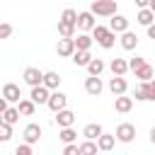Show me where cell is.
Masks as SVG:
<instances>
[{
  "mask_svg": "<svg viewBox=\"0 0 155 155\" xmlns=\"http://www.w3.org/2000/svg\"><path fill=\"white\" fill-rule=\"evenodd\" d=\"M92 39L102 46V48H111L116 44V34L109 29V27H102V24H94L92 27Z\"/></svg>",
  "mask_w": 155,
  "mask_h": 155,
  "instance_id": "obj_1",
  "label": "cell"
},
{
  "mask_svg": "<svg viewBox=\"0 0 155 155\" xmlns=\"http://www.w3.org/2000/svg\"><path fill=\"white\" fill-rule=\"evenodd\" d=\"M90 12L97 17H111L116 12V0H94L90 5Z\"/></svg>",
  "mask_w": 155,
  "mask_h": 155,
  "instance_id": "obj_2",
  "label": "cell"
},
{
  "mask_svg": "<svg viewBox=\"0 0 155 155\" xmlns=\"http://www.w3.org/2000/svg\"><path fill=\"white\" fill-rule=\"evenodd\" d=\"M65 104H68V94H63V92H58V90H53L51 94H48V102H46V107L56 114L58 109H65Z\"/></svg>",
  "mask_w": 155,
  "mask_h": 155,
  "instance_id": "obj_3",
  "label": "cell"
},
{
  "mask_svg": "<svg viewBox=\"0 0 155 155\" xmlns=\"http://www.w3.org/2000/svg\"><path fill=\"white\" fill-rule=\"evenodd\" d=\"M114 136H116V140H121V143H131V140L136 138V126H133V124H119Z\"/></svg>",
  "mask_w": 155,
  "mask_h": 155,
  "instance_id": "obj_4",
  "label": "cell"
},
{
  "mask_svg": "<svg viewBox=\"0 0 155 155\" xmlns=\"http://www.w3.org/2000/svg\"><path fill=\"white\" fill-rule=\"evenodd\" d=\"M48 94H51V90H48L46 85H34L31 92H29V99H31L34 104H46V102H48Z\"/></svg>",
  "mask_w": 155,
  "mask_h": 155,
  "instance_id": "obj_5",
  "label": "cell"
},
{
  "mask_svg": "<svg viewBox=\"0 0 155 155\" xmlns=\"http://www.w3.org/2000/svg\"><path fill=\"white\" fill-rule=\"evenodd\" d=\"M97 22H94V15L87 10V12H78V22H75V27L80 29V31H92V27H94Z\"/></svg>",
  "mask_w": 155,
  "mask_h": 155,
  "instance_id": "obj_6",
  "label": "cell"
},
{
  "mask_svg": "<svg viewBox=\"0 0 155 155\" xmlns=\"http://www.w3.org/2000/svg\"><path fill=\"white\" fill-rule=\"evenodd\" d=\"M102 90H104V85H102L99 75H90V78L85 80V92H87L90 97H99Z\"/></svg>",
  "mask_w": 155,
  "mask_h": 155,
  "instance_id": "obj_7",
  "label": "cell"
},
{
  "mask_svg": "<svg viewBox=\"0 0 155 155\" xmlns=\"http://www.w3.org/2000/svg\"><path fill=\"white\" fill-rule=\"evenodd\" d=\"M2 97H5L10 104H17V102L22 99V90H19V85H15V82L2 85Z\"/></svg>",
  "mask_w": 155,
  "mask_h": 155,
  "instance_id": "obj_8",
  "label": "cell"
},
{
  "mask_svg": "<svg viewBox=\"0 0 155 155\" xmlns=\"http://www.w3.org/2000/svg\"><path fill=\"white\" fill-rule=\"evenodd\" d=\"M24 82L29 85V87H34V85H41V78H44V73L39 70V68H34V65H29V68H24Z\"/></svg>",
  "mask_w": 155,
  "mask_h": 155,
  "instance_id": "obj_9",
  "label": "cell"
},
{
  "mask_svg": "<svg viewBox=\"0 0 155 155\" xmlns=\"http://www.w3.org/2000/svg\"><path fill=\"white\" fill-rule=\"evenodd\" d=\"M109 29L114 31V34H121V31H126L128 29V19L124 17V15H111V19H109Z\"/></svg>",
  "mask_w": 155,
  "mask_h": 155,
  "instance_id": "obj_10",
  "label": "cell"
},
{
  "mask_svg": "<svg viewBox=\"0 0 155 155\" xmlns=\"http://www.w3.org/2000/svg\"><path fill=\"white\" fill-rule=\"evenodd\" d=\"M22 136H24V140H27V143H31V145H34V143L41 138V126H39V124H27V126H24V131H22Z\"/></svg>",
  "mask_w": 155,
  "mask_h": 155,
  "instance_id": "obj_11",
  "label": "cell"
},
{
  "mask_svg": "<svg viewBox=\"0 0 155 155\" xmlns=\"http://www.w3.org/2000/svg\"><path fill=\"white\" fill-rule=\"evenodd\" d=\"M56 51H58V56L68 58V56H73V51H75V41H73V39H65V36H61V39H58V46H56Z\"/></svg>",
  "mask_w": 155,
  "mask_h": 155,
  "instance_id": "obj_12",
  "label": "cell"
},
{
  "mask_svg": "<svg viewBox=\"0 0 155 155\" xmlns=\"http://www.w3.org/2000/svg\"><path fill=\"white\" fill-rule=\"evenodd\" d=\"M109 90L114 92V97H116V94H126V90H128V82L124 80V75H114V78L109 80Z\"/></svg>",
  "mask_w": 155,
  "mask_h": 155,
  "instance_id": "obj_13",
  "label": "cell"
},
{
  "mask_svg": "<svg viewBox=\"0 0 155 155\" xmlns=\"http://www.w3.org/2000/svg\"><path fill=\"white\" fill-rule=\"evenodd\" d=\"M114 109H116L119 114H128V111L133 109V97H124V94H116V99H114Z\"/></svg>",
  "mask_w": 155,
  "mask_h": 155,
  "instance_id": "obj_14",
  "label": "cell"
},
{
  "mask_svg": "<svg viewBox=\"0 0 155 155\" xmlns=\"http://www.w3.org/2000/svg\"><path fill=\"white\" fill-rule=\"evenodd\" d=\"M56 124L63 128V126H73L75 124V114L70 111V109H58L56 111Z\"/></svg>",
  "mask_w": 155,
  "mask_h": 155,
  "instance_id": "obj_15",
  "label": "cell"
},
{
  "mask_svg": "<svg viewBox=\"0 0 155 155\" xmlns=\"http://www.w3.org/2000/svg\"><path fill=\"white\" fill-rule=\"evenodd\" d=\"M136 46H138V36H136L133 31H128V29L121 31V48H124V51H133Z\"/></svg>",
  "mask_w": 155,
  "mask_h": 155,
  "instance_id": "obj_16",
  "label": "cell"
},
{
  "mask_svg": "<svg viewBox=\"0 0 155 155\" xmlns=\"http://www.w3.org/2000/svg\"><path fill=\"white\" fill-rule=\"evenodd\" d=\"M114 143H116V136H109V133H104V131L97 136V148L104 150V153H109V150L114 148Z\"/></svg>",
  "mask_w": 155,
  "mask_h": 155,
  "instance_id": "obj_17",
  "label": "cell"
},
{
  "mask_svg": "<svg viewBox=\"0 0 155 155\" xmlns=\"http://www.w3.org/2000/svg\"><path fill=\"white\" fill-rule=\"evenodd\" d=\"M136 22H138V24H143V27H148V24H153V22H155V12H153L150 7H140V10H138V15H136Z\"/></svg>",
  "mask_w": 155,
  "mask_h": 155,
  "instance_id": "obj_18",
  "label": "cell"
},
{
  "mask_svg": "<svg viewBox=\"0 0 155 155\" xmlns=\"http://www.w3.org/2000/svg\"><path fill=\"white\" fill-rule=\"evenodd\" d=\"M109 70H111L114 75H126V73H128V61H126V58H111Z\"/></svg>",
  "mask_w": 155,
  "mask_h": 155,
  "instance_id": "obj_19",
  "label": "cell"
},
{
  "mask_svg": "<svg viewBox=\"0 0 155 155\" xmlns=\"http://www.w3.org/2000/svg\"><path fill=\"white\" fill-rule=\"evenodd\" d=\"M41 85H46L48 90H58V85H61V75H58L56 70H48V73H44Z\"/></svg>",
  "mask_w": 155,
  "mask_h": 155,
  "instance_id": "obj_20",
  "label": "cell"
},
{
  "mask_svg": "<svg viewBox=\"0 0 155 155\" xmlns=\"http://www.w3.org/2000/svg\"><path fill=\"white\" fill-rule=\"evenodd\" d=\"M70 58H73V63H75V65H82V68H85V65L92 61V53H90V51H80V48H75Z\"/></svg>",
  "mask_w": 155,
  "mask_h": 155,
  "instance_id": "obj_21",
  "label": "cell"
},
{
  "mask_svg": "<svg viewBox=\"0 0 155 155\" xmlns=\"http://www.w3.org/2000/svg\"><path fill=\"white\" fill-rule=\"evenodd\" d=\"M17 109H19V116H31L36 111V104L31 99H19L17 102Z\"/></svg>",
  "mask_w": 155,
  "mask_h": 155,
  "instance_id": "obj_22",
  "label": "cell"
},
{
  "mask_svg": "<svg viewBox=\"0 0 155 155\" xmlns=\"http://www.w3.org/2000/svg\"><path fill=\"white\" fill-rule=\"evenodd\" d=\"M73 41H75V48H80V51H90L92 48V36H87V34H78V39L73 36Z\"/></svg>",
  "mask_w": 155,
  "mask_h": 155,
  "instance_id": "obj_23",
  "label": "cell"
},
{
  "mask_svg": "<svg viewBox=\"0 0 155 155\" xmlns=\"http://www.w3.org/2000/svg\"><path fill=\"white\" fill-rule=\"evenodd\" d=\"M58 34H61V36H65V39H73V36H75V24L58 19Z\"/></svg>",
  "mask_w": 155,
  "mask_h": 155,
  "instance_id": "obj_24",
  "label": "cell"
},
{
  "mask_svg": "<svg viewBox=\"0 0 155 155\" xmlns=\"http://www.w3.org/2000/svg\"><path fill=\"white\" fill-rule=\"evenodd\" d=\"M85 68H87V73H90V75H102V70H104L107 65H104V61H102V58H92Z\"/></svg>",
  "mask_w": 155,
  "mask_h": 155,
  "instance_id": "obj_25",
  "label": "cell"
},
{
  "mask_svg": "<svg viewBox=\"0 0 155 155\" xmlns=\"http://www.w3.org/2000/svg\"><path fill=\"white\" fill-rule=\"evenodd\" d=\"M0 119H2V121H7V124H12V126H15V124H17V121H19V109H17V107H7V109H5V111H2V116H0Z\"/></svg>",
  "mask_w": 155,
  "mask_h": 155,
  "instance_id": "obj_26",
  "label": "cell"
},
{
  "mask_svg": "<svg viewBox=\"0 0 155 155\" xmlns=\"http://www.w3.org/2000/svg\"><path fill=\"white\" fill-rule=\"evenodd\" d=\"M99 133H102V126H99V124H87V126L82 128V136L90 138V140H97Z\"/></svg>",
  "mask_w": 155,
  "mask_h": 155,
  "instance_id": "obj_27",
  "label": "cell"
},
{
  "mask_svg": "<svg viewBox=\"0 0 155 155\" xmlns=\"http://www.w3.org/2000/svg\"><path fill=\"white\" fill-rule=\"evenodd\" d=\"M153 75H155V70H153V65H148V63H143V65L136 70V78H138V80H150Z\"/></svg>",
  "mask_w": 155,
  "mask_h": 155,
  "instance_id": "obj_28",
  "label": "cell"
},
{
  "mask_svg": "<svg viewBox=\"0 0 155 155\" xmlns=\"http://www.w3.org/2000/svg\"><path fill=\"white\" fill-rule=\"evenodd\" d=\"M58 138H61L63 143H73V140L78 138V133L73 131V126H63V128H61V133H58Z\"/></svg>",
  "mask_w": 155,
  "mask_h": 155,
  "instance_id": "obj_29",
  "label": "cell"
},
{
  "mask_svg": "<svg viewBox=\"0 0 155 155\" xmlns=\"http://www.w3.org/2000/svg\"><path fill=\"white\" fill-rule=\"evenodd\" d=\"M10 138H12V124L0 119V143H7Z\"/></svg>",
  "mask_w": 155,
  "mask_h": 155,
  "instance_id": "obj_30",
  "label": "cell"
},
{
  "mask_svg": "<svg viewBox=\"0 0 155 155\" xmlns=\"http://www.w3.org/2000/svg\"><path fill=\"white\" fill-rule=\"evenodd\" d=\"M97 150H99V148H97V143H94V140H90V138H87L85 143H80V145H78V153H82V155H90V153H97Z\"/></svg>",
  "mask_w": 155,
  "mask_h": 155,
  "instance_id": "obj_31",
  "label": "cell"
},
{
  "mask_svg": "<svg viewBox=\"0 0 155 155\" xmlns=\"http://www.w3.org/2000/svg\"><path fill=\"white\" fill-rule=\"evenodd\" d=\"M133 97H136L138 102H148V90H145V80H140V85L136 87V92H133Z\"/></svg>",
  "mask_w": 155,
  "mask_h": 155,
  "instance_id": "obj_32",
  "label": "cell"
},
{
  "mask_svg": "<svg viewBox=\"0 0 155 155\" xmlns=\"http://www.w3.org/2000/svg\"><path fill=\"white\" fill-rule=\"evenodd\" d=\"M61 19H63V22L75 24V22H78V12H75L73 7H65V10H63V15H61Z\"/></svg>",
  "mask_w": 155,
  "mask_h": 155,
  "instance_id": "obj_33",
  "label": "cell"
},
{
  "mask_svg": "<svg viewBox=\"0 0 155 155\" xmlns=\"http://www.w3.org/2000/svg\"><path fill=\"white\" fill-rule=\"evenodd\" d=\"M143 63H145V58H140V56H133V58L128 61V70H133V73H136V70H138Z\"/></svg>",
  "mask_w": 155,
  "mask_h": 155,
  "instance_id": "obj_34",
  "label": "cell"
},
{
  "mask_svg": "<svg viewBox=\"0 0 155 155\" xmlns=\"http://www.w3.org/2000/svg\"><path fill=\"white\" fill-rule=\"evenodd\" d=\"M12 31H15V29H12V24H7V22H2V24H0V39H10V36H12Z\"/></svg>",
  "mask_w": 155,
  "mask_h": 155,
  "instance_id": "obj_35",
  "label": "cell"
},
{
  "mask_svg": "<svg viewBox=\"0 0 155 155\" xmlns=\"http://www.w3.org/2000/svg\"><path fill=\"white\" fill-rule=\"evenodd\" d=\"M145 90H148V102H155V82L145 80Z\"/></svg>",
  "mask_w": 155,
  "mask_h": 155,
  "instance_id": "obj_36",
  "label": "cell"
},
{
  "mask_svg": "<svg viewBox=\"0 0 155 155\" xmlns=\"http://www.w3.org/2000/svg\"><path fill=\"white\" fill-rule=\"evenodd\" d=\"M17 155H31V143H22V145H17Z\"/></svg>",
  "mask_w": 155,
  "mask_h": 155,
  "instance_id": "obj_37",
  "label": "cell"
},
{
  "mask_svg": "<svg viewBox=\"0 0 155 155\" xmlns=\"http://www.w3.org/2000/svg\"><path fill=\"white\" fill-rule=\"evenodd\" d=\"M63 155H78V145H75V143H65Z\"/></svg>",
  "mask_w": 155,
  "mask_h": 155,
  "instance_id": "obj_38",
  "label": "cell"
},
{
  "mask_svg": "<svg viewBox=\"0 0 155 155\" xmlns=\"http://www.w3.org/2000/svg\"><path fill=\"white\" fill-rule=\"evenodd\" d=\"M7 107H10V102H7V99H5L2 94H0V116H2V111H5Z\"/></svg>",
  "mask_w": 155,
  "mask_h": 155,
  "instance_id": "obj_39",
  "label": "cell"
},
{
  "mask_svg": "<svg viewBox=\"0 0 155 155\" xmlns=\"http://www.w3.org/2000/svg\"><path fill=\"white\" fill-rule=\"evenodd\" d=\"M148 39H155V24H148Z\"/></svg>",
  "mask_w": 155,
  "mask_h": 155,
  "instance_id": "obj_40",
  "label": "cell"
},
{
  "mask_svg": "<svg viewBox=\"0 0 155 155\" xmlns=\"http://www.w3.org/2000/svg\"><path fill=\"white\" fill-rule=\"evenodd\" d=\"M136 5L138 7H148V0H136Z\"/></svg>",
  "mask_w": 155,
  "mask_h": 155,
  "instance_id": "obj_41",
  "label": "cell"
},
{
  "mask_svg": "<svg viewBox=\"0 0 155 155\" xmlns=\"http://www.w3.org/2000/svg\"><path fill=\"white\" fill-rule=\"evenodd\" d=\"M150 143H155V126L150 128Z\"/></svg>",
  "mask_w": 155,
  "mask_h": 155,
  "instance_id": "obj_42",
  "label": "cell"
},
{
  "mask_svg": "<svg viewBox=\"0 0 155 155\" xmlns=\"http://www.w3.org/2000/svg\"><path fill=\"white\" fill-rule=\"evenodd\" d=\"M148 7H150V10L155 12V0H148Z\"/></svg>",
  "mask_w": 155,
  "mask_h": 155,
  "instance_id": "obj_43",
  "label": "cell"
}]
</instances>
